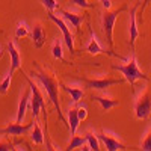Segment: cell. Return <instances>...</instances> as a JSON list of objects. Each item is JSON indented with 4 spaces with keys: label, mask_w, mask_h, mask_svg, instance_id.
<instances>
[{
    "label": "cell",
    "mask_w": 151,
    "mask_h": 151,
    "mask_svg": "<svg viewBox=\"0 0 151 151\" xmlns=\"http://www.w3.org/2000/svg\"><path fill=\"white\" fill-rule=\"evenodd\" d=\"M30 76L36 77L38 80L42 83V86H44V89H45L48 98L52 100L53 106H55L56 110H58L59 118H60V119H64V116H62V110H60V103H59V88H58V86H59V82H58L56 79H53L52 76L45 74L44 71H38V73H35V71L32 70V71H30Z\"/></svg>",
    "instance_id": "1"
},
{
    "label": "cell",
    "mask_w": 151,
    "mask_h": 151,
    "mask_svg": "<svg viewBox=\"0 0 151 151\" xmlns=\"http://www.w3.org/2000/svg\"><path fill=\"white\" fill-rule=\"evenodd\" d=\"M112 70L119 71V73L124 76V80L129 82L132 86L134 85L136 80H141V79L148 80V76L144 74V73L139 70V67H137V60H136L134 53L132 55L130 59H125V64H124V65H112Z\"/></svg>",
    "instance_id": "2"
},
{
    "label": "cell",
    "mask_w": 151,
    "mask_h": 151,
    "mask_svg": "<svg viewBox=\"0 0 151 151\" xmlns=\"http://www.w3.org/2000/svg\"><path fill=\"white\" fill-rule=\"evenodd\" d=\"M125 9H127V6L124 5L122 8H119V9H116V11H112V12L106 11L104 14L101 15L103 30H104V33H106V40H107V44H109L110 48L113 47V27H115V21H116V18L119 17L121 12H124Z\"/></svg>",
    "instance_id": "3"
},
{
    "label": "cell",
    "mask_w": 151,
    "mask_h": 151,
    "mask_svg": "<svg viewBox=\"0 0 151 151\" xmlns=\"http://www.w3.org/2000/svg\"><path fill=\"white\" fill-rule=\"evenodd\" d=\"M151 113V95L147 89H144L136 97L134 101V115L137 119H145Z\"/></svg>",
    "instance_id": "4"
},
{
    "label": "cell",
    "mask_w": 151,
    "mask_h": 151,
    "mask_svg": "<svg viewBox=\"0 0 151 151\" xmlns=\"http://www.w3.org/2000/svg\"><path fill=\"white\" fill-rule=\"evenodd\" d=\"M48 18L52 20L53 23H56V24H58V27L60 29L62 35H64V40H65L67 47L70 48V52L74 55V40H73V35H71V32H70V29H68V24L65 23V20L62 18V17L55 15L53 12H48Z\"/></svg>",
    "instance_id": "5"
},
{
    "label": "cell",
    "mask_w": 151,
    "mask_h": 151,
    "mask_svg": "<svg viewBox=\"0 0 151 151\" xmlns=\"http://www.w3.org/2000/svg\"><path fill=\"white\" fill-rule=\"evenodd\" d=\"M97 136H98V139L104 144V147H106V150H107V151L125 150V145H124V144H121V142L116 139V137H113V134H110L109 132L101 130V132H100Z\"/></svg>",
    "instance_id": "6"
},
{
    "label": "cell",
    "mask_w": 151,
    "mask_h": 151,
    "mask_svg": "<svg viewBox=\"0 0 151 151\" xmlns=\"http://www.w3.org/2000/svg\"><path fill=\"white\" fill-rule=\"evenodd\" d=\"M33 127V122L30 124H21V122H15V124H9L8 127L0 129V134H9V136H24L30 129Z\"/></svg>",
    "instance_id": "7"
},
{
    "label": "cell",
    "mask_w": 151,
    "mask_h": 151,
    "mask_svg": "<svg viewBox=\"0 0 151 151\" xmlns=\"http://www.w3.org/2000/svg\"><path fill=\"white\" fill-rule=\"evenodd\" d=\"M82 82L91 88V89H97V91H106L109 86L112 85H119L122 83L124 80H112V79H82Z\"/></svg>",
    "instance_id": "8"
},
{
    "label": "cell",
    "mask_w": 151,
    "mask_h": 151,
    "mask_svg": "<svg viewBox=\"0 0 151 151\" xmlns=\"http://www.w3.org/2000/svg\"><path fill=\"white\" fill-rule=\"evenodd\" d=\"M8 52H9V56H11V68H9V74L14 76V73L21 67V56L18 53V48L15 45L14 41H9L8 42Z\"/></svg>",
    "instance_id": "9"
},
{
    "label": "cell",
    "mask_w": 151,
    "mask_h": 151,
    "mask_svg": "<svg viewBox=\"0 0 151 151\" xmlns=\"http://www.w3.org/2000/svg\"><path fill=\"white\" fill-rule=\"evenodd\" d=\"M137 8H139V3H136L130 12H129V15H130V21H129V32H130V45L132 48H134V41L137 40V36H139V29H137V23H136V12H137Z\"/></svg>",
    "instance_id": "10"
},
{
    "label": "cell",
    "mask_w": 151,
    "mask_h": 151,
    "mask_svg": "<svg viewBox=\"0 0 151 151\" xmlns=\"http://www.w3.org/2000/svg\"><path fill=\"white\" fill-rule=\"evenodd\" d=\"M62 18L65 20L67 24H71V26L77 30L80 27V24L83 23V15L77 14V12H71V11H60Z\"/></svg>",
    "instance_id": "11"
},
{
    "label": "cell",
    "mask_w": 151,
    "mask_h": 151,
    "mask_svg": "<svg viewBox=\"0 0 151 151\" xmlns=\"http://www.w3.org/2000/svg\"><path fill=\"white\" fill-rule=\"evenodd\" d=\"M30 94H32V89H30V86H29V89L23 94L21 100H20V103H18V112H17V122H21L24 115H26V109H27V104L30 101Z\"/></svg>",
    "instance_id": "12"
},
{
    "label": "cell",
    "mask_w": 151,
    "mask_h": 151,
    "mask_svg": "<svg viewBox=\"0 0 151 151\" xmlns=\"http://www.w3.org/2000/svg\"><path fill=\"white\" fill-rule=\"evenodd\" d=\"M32 40H33V44L36 48H41L45 42V32L42 29V26L40 23H36L33 26V30H32Z\"/></svg>",
    "instance_id": "13"
},
{
    "label": "cell",
    "mask_w": 151,
    "mask_h": 151,
    "mask_svg": "<svg viewBox=\"0 0 151 151\" xmlns=\"http://www.w3.org/2000/svg\"><path fill=\"white\" fill-rule=\"evenodd\" d=\"M67 118H68V127H70V133L71 136L76 134V130H77L79 124H80V118L77 115V107H71L67 110Z\"/></svg>",
    "instance_id": "14"
},
{
    "label": "cell",
    "mask_w": 151,
    "mask_h": 151,
    "mask_svg": "<svg viewBox=\"0 0 151 151\" xmlns=\"http://www.w3.org/2000/svg\"><path fill=\"white\" fill-rule=\"evenodd\" d=\"M89 33H91V38H89V42H88V45L85 47L86 48V52L88 53H91V55H100L103 52V48H101V45H100V42H98V40H97V36H95V33L89 29Z\"/></svg>",
    "instance_id": "15"
},
{
    "label": "cell",
    "mask_w": 151,
    "mask_h": 151,
    "mask_svg": "<svg viewBox=\"0 0 151 151\" xmlns=\"http://www.w3.org/2000/svg\"><path fill=\"white\" fill-rule=\"evenodd\" d=\"M92 100H95V101H98L100 104H101L104 112H109L112 107L119 106L118 100H112V98H107V97H103V95H95V97H92Z\"/></svg>",
    "instance_id": "16"
},
{
    "label": "cell",
    "mask_w": 151,
    "mask_h": 151,
    "mask_svg": "<svg viewBox=\"0 0 151 151\" xmlns=\"http://www.w3.org/2000/svg\"><path fill=\"white\" fill-rule=\"evenodd\" d=\"M26 80H27V83H29V86H30V89H32V94H33V97L32 98H35V100H38V101L41 103V106H42V112H44V118L47 119V115H45V109H47V104H45V101H44V97H42V94L40 92V89H38V86L27 77L26 76Z\"/></svg>",
    "instance_id": "17"
},
{
    "label": "cell",
    "mask_w": 151,
    "mask_h": 151,
    "mask_svg": "<svg viewBox=\"0 0 151 151\" xmlns=\"http://www.w3.org/2000/svg\"><path fill=\"white\" fill-rule=\"evenodd\" d=\"M62 88H64V89L71 95V100H73L74 104H77L80 100L83 98V95H85L83 89H82V88H79V86H65V85H64Z\"/></svg>",
    "instance_id": "18"
},
{
    "label": "cell",
    "mask_w": 151,
    "mask_h": 151,
    "mask_svg": "<svg viewBox=\"0 0 151 151\" xmlns=\"http://www.w3.org/2000/svg\"><path fill=\"white\" fill-rule=\"evenodd\" d=\"M30 139H32V142L36 144V145H42V144H44V134H42V130H41L40 122H38V121L33 122V132H32V134H30Z\"/></svg>",
    "instance_id": "19"
},
{
    "label": "cell",
    "mask_w": 151,
    "mask_h": 151,
    "mask_svg": "<svg viewBox=\"0 0 151 151\" xmlns=\"http://www.w3.org/2000/svg\"><path fill=\"white\" fill-rule=\"evenodd\" d=\"M85 144H86V136H76V134H73L71 142L68 144V147H67L65 150L71 151V150H76V148H80V147L85 145Z\"/></svg>",
    "instance_id": "20"
},
{
    "label": "cell",
    "mask_w": 151,
    "mask_h": 151,
    "mask_svg": "<svg viewBox=\"0 0 151 151\" xmlns=\"http://www.w3.org/2000/svg\"><path fill=\"white\" fill-rule=\"evenodd\" d=\"M52 55L55 59L58 60H64V52H62V42L59 38H56V40L53 41V47H52Z\"/></svg>",
    "instance_id": "21"
},
{
    "label": "cell",
    "mask_w": 151,
    "mask_h": 151,
    "mask_svg": "<svg viewBox=\"0 0 151 151\" xmlns=\"http://www.w3.org/2000/svg\"><path fill=\"white\" fill-rule=\"evenodd\" d=\"M85 136H86V142H88V145L91 147V150H92V151H98V150H100L98 136L94 134V133H91V132H88Z\"/></svg>",
    "instance_id": "22"
},
{
    "label": "cell",
    "mask_w": 151,
    "mask_h": 151,
    "mask_svg": "<svg viewBox=\"0 0 151 151\" xmlns=\"http://www.w3.org/2000/svg\"><path fill=\"white\" fill-rule=\"evenodd\" d=\"M29 33V27L24 21H18L17 23V29H15V36L17 38H23Z\"/></svg>",
    "instance_id": "23"
},
{
    "label": "cell",
    "mask_w": 151,
    "mask_h": 151,
    "mask_svg": "<svg viewBox=\"0 0 151 151\" xmlns=\"http://www.w3.org/2000/svg\"><path fill=\"white\" fill-rule=\"evenodd\" d=\"M11 82H12V76L8 73L5 76V79L0 82V94H6L9 91V88H11Z\"/></svg>",
    "instance_id": "24"
},
{
    "label": "cell",
    "mask_w": 151,
    "mask_h": 151,
    "mask_svg": "<svg viewBox=\"0 0 151 151\" xmlns=\"http://www.w3.org/2000/svg\"><path fill=\"white\" fill-rule=\"evenodd\" d=\"M40 2L45 6V9H47L48 12H53L55 9L59 8V3L56 2V0H40Z\"/></svg>",
    "instance_id": "25"
},
{
    "label": "cell",
    "mask_w": 151,
    "mask_h": 151,
    "mask_svg": "<svg viewBox=\"0 0 151 151\" xmlns=\"http://www.w3.org/2000/svg\"><path fill=\"white\" fill-rule=\"evenodd\" d=\"M141 148H142L144 151H151V130L147 132L144 141H142V144H141Z\"/></svg>",
    "instance_id": "26"
},
{
    "label": "cell",
    "mask_w": 151,
    "mask_h": 151,
    "mask_svg": "<svg viewBox=\"0 0 151 151\" xmlns=\"http://www.w3.org/2000/svg\"><path fill=\"white\" fill-rule=\"evenodd\" d=\"M9 150H15V145L9 142V141H2L0 142V151H9Z\"/></svg>",
    "instance_id": "27"
},
{
    "label": "cell",
    "mask_w": 151,
    "mask_h": 151,
    "mask_svg": "<svg viewBox=\"0 0 151 151\" xmlns=\"http://www.w3.org/2000/svg\"><path fill=\"white\" fill-rule=\"evenodd\" d=\"M77 115H79V118H80V121H83V119H86V116H88V110H86V107H85L83 104L77 107Z\"/></svg>",
    "instance_id": "28"
},
{
    "label": "cell",
    "mask_w": 151,
    "mask_h": 151,
    "mask_svg": "<svg viewBox=\"0 0 151 151\" xmlns=\"http://www.w3.org/2000/svg\"><path fill=\"white\" fill-rule=\"evenodd\" d=\"M71 3H74V5H77V6H80V8H92V5L91 3H88L86 0H70Z\"/></svg>",
    "instance_id": "29"
},
{
    "label": "cell",
    "mask_w": 151,
    "mask_h": 151,
    "mask_svg": "<svg viewBox=\"0 0 151 151\" xmlns=\"http://www.w3.org/2000/svg\"><path fill=\"white\" fill-rule=\"evenodd\" d=\"M100 2H101V5H103V8L106 11H109L112 8V2H110V0H100Z\"/></svg>",
    "instance_id": "30"
},
{
    "label": "cell",
    "mask_w": 151,
    "mask_h": 151,
    "mask_svg": "<svg viewBox=\"0 0 151 151\" xmlns=\"http://www.w3.org/2000/svg\"><path fill=\"white\" fill-rule=\"evenodd\" d=\"M150 3V0H145V2H144V5H142V12L145 11V8H147V5Z\"/></svg>",
    "instance_id": "31"
},
{
    "label": "cell",
    "mask_w": 151,
    "mask_h": 151,
    "mask_svg": "<svg viewBox=\"0 0 151 151\" xmlns=\"http://www.w3.org/2000/svg\"><path fill=\"white\" fill-rule=\"evenodd\" d=\"M0 55H2V48H0Z\"/></svg>",
    "instance_id": "32"
}]
</instances>
